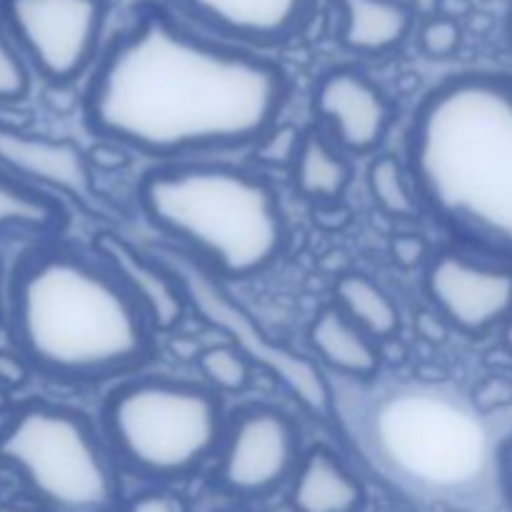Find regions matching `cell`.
<instances>
[{
    "instance_id": "6da1fadb",
    "label": "cell",
    "mask_w": 512,
    "mask_h": 512,
    "mask_svg": "<svg viewBox=\"0 0 512 512\" xmlns=\"http://www.w3.org/2000/svg\"><path fill=\"white\" fill-rule=\"evenodd\" d=\"M288 73L258 50L203 33L143 0L103 45L83 90L93 135L158 163L250 150L280 123Z\"/></svg>"
},
{
    "instance_id": "e575fe53",
    "label": "cell",
    "mask_w": 512,
    "mask_h": 512,
    "mask_svg": "<svg viewBox=\"0 0 512 512\" xmlns=\"http://www.w3.org/2000/svg\"><path fill=\"white\" fill-rule=\"evenodd\" d=\"M508 35L512 43V0H508Z\"/></svg>"
},
{
    "instance_id": "cb8c5ba5",
    "label": "cell",
    "mask_w": 512,
    "mask_h": 512,
    "mask_svg": "<svg viewBox=\"0 0 512 512\" xmlns=\"http://www.w3.org/2000/svg\"><path fill=\"white\" fill-rule=\"evenodd\" d=\"M305 130L293 123H278L250 148L255 163L265 168H293L303 145Z\"/></svg>"
},
{
    "instance_id": "7c38bea8",
    "label": "cell",
    "mask_w": 512,
    "mask_h": 512,
    "mask_svg": "<svg viewBox=\"0 0 512 512\" xmlns=\"http://www.w3.org/2000/svg\"><path fill=\"white\" fill-rule=\"evenodd\" d=\"M203 33L248 50H270L308 28L318 0H163Z\"/></svg>"
},
{
    "instance_id": "ffe728a7",
    "label": "cell",
    "mask_w": 512,
    "mask_h": 512,
    "mask_svg": "<svg viewBox=\"0 0 512 512\" xmlns=\"http://www.w3.org/2000/svg\"><path fill=\"white\" fill-rule=\"evenodd\" d=\"M345 318L380 343L398 335L400 308L393 295L363 273H345L335 283V303Z\"/></svg>"
},
{
    "instance_id": "5bb4252c",
    "label": "cell",
    "mask_w": 512,
    "mask_h": 512,
    "mask_svg": "<svg viewBox=\"0 0 512 512\" xmlns=\"http://www.w3.org/2000/svg\"><path fill=\"white\" fill-rule=\"evenodd\" d=\"M0 165L20 180L48 193L88 200L93 195L90 160L73 140L28 135L23 130L0 128Z\"/></svg>"
},
{
    "instance_id": "4316f807",
    "label": "cell",
    "mask_w": 512,
    "mask_h": 512,
    "mask_svg": "<svg viewBox=\"0 0 512 512\" xmlns=\"http://www.w3.org/2000/svg\"><path fill=\"white\" fill-rule=\"evenodd\" d=\"M390 253H393L395 263L405 270L428 265L430 258H433L428 240L420 238V235H398L393 245H390Z\"/></svg>"
},
{
    "instance_id": "2e32d148",
    "label": "cell",
    "mask_w": 512,
    "mask_h": 512,
    "mask_svg": "<svg viewBox=\"0 0 512 512\" xmlns=\"http://www.w3.org/2000/svg\"><path fill=\"white\" fill-rule=\"evenodd\" d=\"M363 500V485L333 450L323 445L305 450L290 480L293 512H358Z\"/></svg>"
},
{
    "instance_id": "836d02e7",
    "label": "cell",
    "mask_w": 512,
    "mask_h": 512,
    "mask_svg": "<svg viewBox=\"0 0 512 512\" xmlns=\"http://www.w3.org/2000/svg\"><path fill=\"white\" fill-rule=\"evenodd\" d=\"M5 408H8V393L0 388V413H5Z\"/></svg>"
},
{
    "instance_id": "8fae6325",
    "label": "cell",
    "mask_w": 512,
    "mask_h": 512,
    "mask_svg": "<svg viewBox=\"0 0 512 512\" xmlns=\"http://www.w3.org/2000/svg\"><path fill=\"white\" fill-rule=\"evenodd\" d=\"M313 115L345 155H373L393 130L395 103L363 70L338 65L315 83Z\"/></svg>"
},
{
    "instance_id": "4fadbf2b",
    "label": "cell",
    "mask_w": 512,
    "mask_h": 512,
    "mask_svg": "<svg viewBox=\"0 0 512 512\" xmlns=\"http://www.w3.org/2000/svg\"><path fill=\"white\" fill-rule=\"evenodd\" d=\"M93 250L143 308L155 333H170L178 328L190 303L185 298L183 283L165 260L148 258L113 230L95 233Z\"/></svg>"
},
{
    "instance_id": "8992f818",
    "label": "cell",
    "mask_w": 512,
    "mask_h": 512,
    "mask_svg": "<svg viewBox=\"0 0 512 512\" xmlns=\"http://www.w3.org/2000/svg\"><path fill=\"white\" fill-rule=\"evenodd\" d=\"M0 463L45 512H118L120 465L103 430L65 405H23L0 430Z\"/></svg>"
},
{
    "instance_id": "83f0119b",
    "label": "cell",
    "mask_w": 512,
    "mask_h": 512,
    "mask_svg": "<svg viewBox=\"0 0 512 512\" xmlns=\"http://www.w3.org/2000/svg\"><path fill=\"white\" fill-rule=\"evenodd\" d=\"M30 375H33V368L18 350H0V388L5 393L28 385Z\"/></svg>"
},
{
    "instance_id": "277c9868",
    "label": "cell",
    "mask_w": 512,
    "mask_h": 512,
    "mask_svg": "<svg viewBox=\"0 0 512 512\" xmlns=\"http://www.w3.org/2000/svg\"><path fill=\"white\" fill-rule=\"evenodd\" d=\"M140 210L215 280H248L278 263L288 223L263 173L218 158L158 163L138 183Z\"/></svg>"
},
{
    "instance_id": "d6a6232c",
    "label": "cell",
    "mask_w": 512,
    "mask_h": 512,
    "mask_svg": "<svg viewBox=\"0 0 512 512\" xmlns=\"http://www.w3.org/2000/svg\"><path fill=\"white\" fill-rule=\"evenodd\" d=\"M0 512H35V510L18 508V505H0Z\"/></svg>"
},
{
    "instance_id": "603a6c76",
    "label": "cell",
    "mask_w": 512,
    "mask_h": 512,
    "mask_svg": "<svg viewBox=\"0 0 512 512\" xmlns=\"http://www.w3.org/2000/svg\"><path fill=\"white\" fill-rule=\"evenodd\" d=\"M30 85L33 70L0 18V105H15L28 98Z\"/></svg>"
},
{
    "instance_id": "ba28073f",
    "label": "cell",
    "mask_w": 512,
    "mask_h": 512,
    "mask_svg": "<svg viewBox=\"0 0 512 512\" xmlns=\"http://www.w3.org/2000/svg\"><path fill=\"white\" fill-rule=\"evenodd\" d=\"M165 263L173 268L178 280L183 283L185 298L188 303L208 320L210 325L225 333L230 343L250 360V363H260L265 370L275 375L295 398L303 403L305 410H310L318 418H330L333 413V393L330 385L325 383L323 373L313 360L303 358V355L293 353L290 348L273 343L268 335L255 325V320L245 313L240 305L230 300L225 293L220 280L205 273L198 263L188 258V255L170 250Z\"/></svg>"
},
{
    "instance_id": "5b68a950",
    "label": "cell",
    "mask_w": 512,
    "mask_h": 512,
    "mask_svg": "<svg viewBox=\"0 0 512 512\" xmlns=\"http://www.w3.org/2000/svg\"><path fill=\"white\" fill-rule=\"evenodd\" d=\"M225 428L220 393L168 375L120 380L100 410V430L120 470L155 485L200 473L218 458Z\"/></svg>"
},
{
    "instance_id": "3957f363",
    "label": "cell",
    "mask_w": 512,
    "mask_h": 512,
    "mask_svg": "<svg viewBox=\"0 0 512 512\" xmlns=\"http://www.w3.org/2000/svg\"><path fill=\"white\" fill-rule=\"evenodd\" d=\"M5 325L33 373L58 383L130 378L155 355V328L113 270L63 245L20 258Z\"/></svg>"
},
{
    "instance_id": "30bf717a",
    "label": "cell",
    "mask_w": 512,
    "mask_h": 512,
    "mask_svg": "<svg viewBox=\"0 0 512 512\" xmlns=\"http://www.w3.org/2000/svg\"><path fill=\"white\" fill-rule=\"evenodd\" d=\"M425 293L450 328L480 338L512 318V265L443 248L425 265Z\"/></svg>"
},
{
    "instance_id": "44dd1931",
    "label": "cell",
    "mask_w": 512,
    "mask_h": 512,
    "mask_svg": "<svg viewBox=\"0 0 512 512\" xmlns=\"http://www.w3.org/2000/svg\"><path fill=\"white\" fill-rule=\"evenodd\" d=\"M368 188L375 205L390 218L413 220L423 213L415 180L410 175L408 163L400 155L380 153L370 160Z\"/></svg>"
},
{
    "instance_id": "9a60e30c",
    "label": "cell",
    "mask_w": 512,
    "mask_h": 512,
    "mask_svg": "<svg viewBox=\"0 0 512 512\" xmlns=\"http://www.w3.org/2000/svg\"><path fill=\"white\" fill-rule=\"evenodd\" d=\"M333 5L340 15V45L363 58L393 53L415 28V10L403 0H333Z\"/></svg>"
},
{
    "instance_id": "d590c367",
    "label": "cell",
    "mask_w": 512,
    "mask_h": 512,
    "mask_svg": "<svg viewBox=\"0 0 512 512\" xmlns=\"http://www.w3.org/2000/svg\"><path fill=\"white\" fill-rule=\"evenodd\" d=\"M223 512H260V510H240V508H235V510H223Z\"/></svg>"
},
{
    "instance_id": "f1b7e54d",
    "label": "cell",
    "mask_w": 512,
    "mask_h": 512,
    "mask_svg": "<svg viewBox=\"0 0 512 512\" xmlns=\"http://www.w3.org/2000/svg\"><path fill=\"white\" fill-rule=\"evenodd\" d=\"M415 328H418L420 338H425L428 343L440 345V343H445V338H448L450 325H448V320L438 313V310L430 308V310H423V313L415 315Z\"/></svg>"
},
{
    "instance_id": "1f68e13d",
    "label": "cell",
    "mask_w": 512,
    "mask_h": 512,
    "mask_svg": "<svg viewBox=\"0 0 512 512\" xmlns=\"http://www.w3.org/2000/svg\"><path fill=\"white\" fill-rule=\"evenodd\" d=\"M503 343H505V348L512 353V318L503 325Z\"/></svg>"
},
{
    "instance_id": "7402d4cb",
    "label": "cell",
    "mask_w": 512,
    "mask_h": 512,
    "mask_svg": "<svg viewBox=\"0 0 512 512\" xmlns=\"http://www.w3.org/2000/svg\"><path fill=\"white\" fill-rule=\"evenodd\" d=\"M198 370L205 385L220 395H240L253 378V363L233 343L205 348L198 355Z\"/></svg>"
},
{
    "instance_id": "ac0fdd59",
    "label": "cell",
    "mask_w": 512,
    "mask_h": 512,
    "mask_svg": "<svg viewBox=\"0 0 512 512\" xmlns=\"http://www.w3.org/2000/svg\"><path fill=\"white\" fill-rule=\"evenodd\" d=\"M290 175H293L295 193L313 203H330L343 198L348 190L353 180V163L318 125H313L305 130Z\"/></svg>"
},
{
    "instance_id": "d4e9b609",
    "label": "cell",
    "mask_w": 512,
    "mask_h": 512,
    "mask_svg": "<svg viewBox=\"0 0 512 512\" xmlns=\"http://www.w3.org/2000/svg\"><path fill=\"white\" fill-rule=\"evenodd\" d=\"M418 45L433 60L453 58L463 45V25L450 15H433L418 28Z\"/></svg>"
},
{
    "instance_id": "e0dca14e",
    "label": "cell",
    "mask_w": 512,
    "mask_h": 512,
    "mask_svg": "<svg viewBox=\"0 0 512 512\" xmlns=\"http://www.w3.org/2000/svg\"><path fill=\"white\" fill-rule=\"evenodd\" d=\"M308 340L320 363L348 378L368 380L380 370L378 343L345 318L338 305H325L315 315Z\"/></svg>"
},
{
    "instance_id": "52a82bcc",
    "label": "cell",
    "mask_w": 512,
    "mask_h": 512,
    "mask_svg": "<svg viewBox=\"0 0 512 512\" xmlns=\"http://www.w3.org/2000/svg\"><path fill=\"white\" fill-rule=\"evenodd\" d=\"M0 18L30 70L53 88H68L103 53L105 0H0Z\"/></svg>"
},
{
    "instance_id": "4dcf8cb0",
    "label": "cell",
    "mask_w": 512,
    "mask_h": 512,
    "mask_svg": "<svg viewBox=\"0 0 512 512\" xmlns=\"http://www.w3.org/2000/svg\"><path fill=\"white\" fill-rule=\"evenodd\" d=\"M8 318V278H5V265L0 260V325Z\"/></svg>"
},
{
    "instance_id": "f546056e",
    "label": "cell",
    "mask_w": 512,
    "mask_h": 512,
    "mask_svg": "<svg viewBox=\"0 0 512 512\" xmlns=\"http://www.w3.org/2000/svg\"><path fill=\"white\" fill-rule=\"evenodd\" d=\"M498 475L505 498H508V503L512 505V433L503 440V445H500L498 450Z\"/></svg>"
},
{
    "instance_id": "d6986e66",
    "label": "cell",
    "mask_w": 512,
    "mask_h": 512,
    "mask_svg": "<svg viewBox=\"0 0 512 512\" xmlns=\"http://www.w3.org/2000/svg\"><path fill=\"white\" fill-rule=\"evenodd\" d=\"M65 223L68 213L58 195L0 170V235L23 233L48 238L60 233Z\"/></svg>"
},
{
    "instance_id": "9c48e42d",
    "label": "cell",
    "mask_w": 512,
    "mask_h": 512,
    "mask_svg": "<svg viewBox=\"0 0 512 512\" xmlns=\"http://www.w3.org/2000/svg\"><path fill=\"white\" fill-rule=\"evenodd\" d=\"M303 455V433L288 413L263 403L245 405L228 418L215 485L240 500L268 498L290 485Z\"/></svg>"
},
{
    "instance_id": "484cf974",
    "label": "cell",
    "mask_w": 512,
    "mask_h": 512,
    "mask_svg": "<svg viewBox=\"0 0 512 512\" xmlns=\"http://www.w3.org/2000/svg\"><path fill=\"white\" fill-rule=\"evenodd\" d=\"M120 512H193L188 500L178 495L175 490L165 488V485H155V488L143 490V493L133 495L128 503L120 508Z\"/></svg>"
},
{
    "instance_id": "7a4b0ae2",
    "label": "cell",
    "mask_w": 512,
    "mask_h": 512,
    "mask_svg": "<svg viewBox=\"0 0 512 512\" xmlns=\"http://www.w3.org/2000/svg\"><path fill=\"white\" fill-rule=\"evenodd\" d=\"M405 163L423 213L465 250L512 265V75L433 85L410 118Z\"/></svg>"
}]
</instances>
